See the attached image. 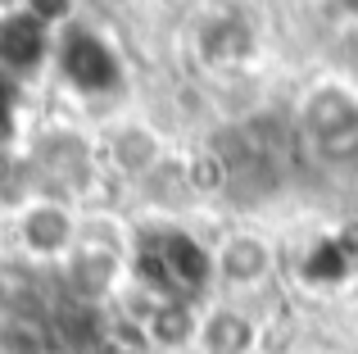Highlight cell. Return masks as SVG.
Here are the masks:
<instances>
[{"mask_svg":"<svg viewBox=\"0 0 358 354\" xmlns=\"http://www.w3.org/2000/svg\"><path fill=\"white\" fill-rule=\"evenodd\" d=\"M141 273H145L141 282L164 300H195L213 282V250L186 232H164L155 250L141 259Z\"/></svg>","mask_w":358,"mask_h":354,"instance_id":"cell-2","label":"cell"},{"mask_svg":"<svg viewBox=\"0 0 358 354\" xmlns=\"http://www.w3.org/2000/svg\"><path fill=\"white\" fill-rule=\"evenodd\" d=\"M299 132L327 169H358V96L350 87L322 82L299 105Z\"/></svg>","mask_w":358,"mask_h":354,"instance_id":"cell-1","label":"cell"},{"mask_svg":"<svg viewBox=\"0 0 358 354\" xmlns=\"http://www.w3.org/2000/svg\"><path fill=\"white\" fill-rule=\"evenodd\" d=\"M32 177H36V200H78L96 177V155L78 132H55L36 146L32 155Z\"/></svg>","mask_w":358,"mask_h":354,"instance_id":"cell-3","label":"cell"},{"mask_svg":"<svg viewBox=\"0 0 358 354\" xmlns=\"http://www.w3.org/2000/svg\"><path fill=\"white\" fill-rule=\"evenodd\" d=\"M186 173V186L191 191H222V186L231 182V169H227V160H222V150H200L191 160V169H182Z\"/></svg>","mask_w":358,"mask_h":354,"instance_id":"cell-15","label":"cell"},{"mask_svg":"<svg viewBox=\"0 0 358 354\" xmlns=\"http://www.w3.org/2000/svg\"><path fill=\"white\" fill-rule=\"evenodd\" d=\"M36 291H41V282L32 268L0 264V318H32Z\"/></svg>","mask_w":358,"mask_h":354,"instance_id":"cell-12","label":"cell"},{"mask_svg":"<svg viewBox=\"0 0 358 354\" xmlns=\"http://www.w3.org/2000/svg\"><path fill=\"white\" fill-rule=\"evenodd\" d=\"M91 354H150V341L145 332H141V323H131L127 313L114 323H105V327L91 337Z\"/></svg>","mask_w":358,"mask_h":354,"instance_id":"cell-13","label":"cell"},{"mask_svg":"<svg viewBox=\"0 0 358 354\" xmlns=\"http://www.w3.org/2000/svg\"><path fill=\"white\" fill-rule=\"evenodd\" d=\"M259 50V32L241 14H213L195 27V55L204 69H241Z\"/></svg>","mask_w":358,"mask_h":354,"instance_id":"cell-6","label":"cell"},{"mask_svg":"<svg viewBox=\"0 0 358 354\" xmlns=\"http://www.w3.org/2000/svg\"><path fill=\"white\" fill-rule=\"evenodd\" d=\"M195 346H200V354H254L259 327H254L250 313L218 304V309L200 313V337H195Z\"/></svg>","mask_w":358,"mask_h":354,"instance_id":"cell-9","label":"cell"},{"mask_svg":"<svg viewBox=\"0 0 358 354\" xmlns=\"http://www.w3.org/2000/svg\"><path fill=\"white\" fill-rule=\"evenodd\" d=\"M272 264H277V255L259 232H227L213 250V277L222 286H236V291L259 286L272 273Z\"/></svg>","mask_w":358,"mask_h":354,"instance_id":"cell-7","label":"cell"},{"mask_svg":"<svg viewBox=\"0 0 358 354\" xmlns=\"http://www.w3.org/2000/svg\"><path fill=\"white\" fill-rule=\"evenodd\" d=\"M118 277H122V255L114 241L78 236V250L64 259V286L82 304H100L118 286Z\"/></svg>","mask_w":358,"mask_h":354,"instance_id":"cell-5","label":"cell"},{"mask_svg":"<svg viewBox=\"0 0 358 354\" xmlns=\"http://www.w3.org/2000/svg\"><path fill=\"white\" fill-rule=\"evenodd\" d=\"M109 164H114V173L131 177V182L155 177L164 169V141H159V132L145 127V123H122L118 132L109 136Z\"/></svg>","mask_w":358,"mask_h":354,"instance_id":"cell-8","label":"cell"},{"mask_svg":"<svg viewBox=\"0 0 358 354\" xmlns=\"http://www.w3.org/2000/svg\"><path fill=\"white\" fill-rule=\"evenodd\" d=\"M141 332H145L150 350H182L195 346V337H200V313L191 309V300H159L145 313Z\"/></svg>","mask_w":358,"mask_h":354,"instance_id":"cell-11","label":"cell"},{"mask_svg":"<svg viewBox=\"0 0 358 354\" xmlns=\"http://www.w3.org/2000/svg\"><path fill=\"white\" fill-rule=\"evenodd\" d=\"M50 332L41 318H0V354H45Z\"/></svg>","mask_w":358,"mask_h":354,"instance_id":"cell-14","label":"cell"},{"mask_svg":"<svg viewBox=\"0 0 358 354\" xmlns=\"http://www.w3.org/2000/svg\"><path fill=\"white\" fill-rule=\"evenodd\" d=\"M64 69H69L73 87H82V91H105V87L118 82V59H114V50H109L96 32H73Z\"/></svg>","mask_w":358,"mask_h":354,"instance_id":"cell-10","label":"cell"},{"mask_svg":"<svg viewBox=\"0 0 358 354\" xmlns=\"http://www.w3.org/2000/svg\"><path fill=\"white\" fill-rule=\"evenodd\" d=\"M14 232H18L23 255L50 264V259H69L73 250H78L82 218L69 209V204H59V200H32L23 213H18V227Z\"/></svg>","mask_w":358,"mask_h":354,"instance_id":"cell-4","label":"cell"}]
</instances>
